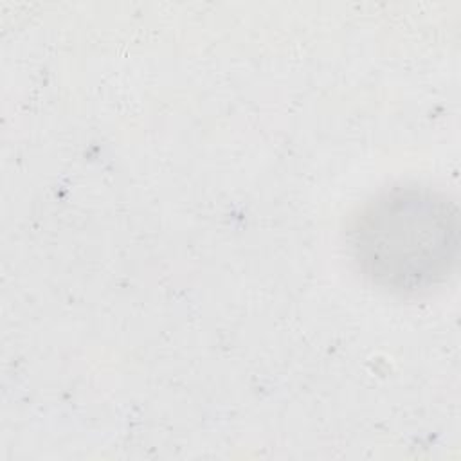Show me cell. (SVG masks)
Segmentation results:
<instances>
[{"mask_svg":"<svg viewBox=\"0 0 461 461\" xmlns=\"http://www.w3.org/2000/svg\"><path fill=\"white\" fill-rule=\"evenodd\" d=\"M348 247L357 268L376 286L398 294L438 286L457 263V207L430 187H391L351 218Z\"/></svg>","mask_w":461,"mask_h":461,"instance_id":"obj_1","label":"cell"}]
</instances>
